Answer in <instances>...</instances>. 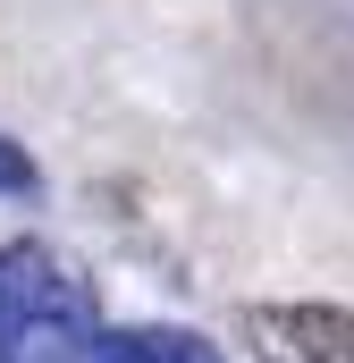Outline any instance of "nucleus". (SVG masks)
<instances>
[{
    "label": "nucleus",
    "instance_id": "obj_2",
    "mask_svg": "<svg viewBox=\"0 0 354 363\" xmlns=\"http://www.w3.org/2000/svg\"><path fill=\"white\" fill-rule=\"evenodd\" d=\"M93 363H219V347L169 321H135V330H93Z\"/></svg>",
    "mask_w": 354,
    "mask_h": 363
},
{
    "label": "nucleus",
    "instance_id": "obj_3",
    "mask_svg": "<svg viewBox=\"0 0 354 363\" xmlns=\"http://www.w3.org/2000/svg\"><path fill=\"white\" fill-rule=\"evenodd\" d=\"M34 161H25V144H8V135H0V194H34Z\"/></svg>",
    "mask_w": 354,
    "mask_h": 363
},
{
    "label": "nucleus",
    "instance_id": "obj_1",
    "mask_svg": "<svg viewBox=\"0 0 354 363\" xmlns=\"http://www.w3.org/2000/svg\"><path fill=\"white\" fill-rule=\"evenodd\" d=\"M245 338L262 363H354V313L346 304H253Z\"/></svg>",
    "mask_w": 354,
    "mask_h": 363
}]
</instances>
